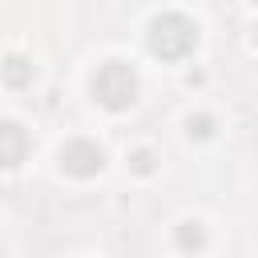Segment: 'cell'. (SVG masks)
Listing matches in <instances>:
<instances>
[{
  "label": "cell",
  "instance_id": "obj_1",
  "mask_svg": "<svg viewBox=\"0 0 258 258\" xmlns=\"http://www.w3.org/2000/svg\"><path fill=\"white\" fill-rule=\"evenodd\" d=\"M194 40H198V28L185 20V16H165V20H157L153 24V36H149V44H153V52H161V56H185L189 48H194Z\"/></svg>",
  "mask_w": 258,
  "mask_h": 258
},
{
  "label": "cell",
  "instance_id": "obj_2",
  "mask_svg": "<svg viewBox=\"0 0 258 258\" xmlns=\"http://www.w3.org/2000/svg\"><path fill=\"white\" fill-rule=\"evenodd\" d=\"M133 89H137V77H133V69L121 64V60H109V64L97 73V81H93V93H97L109 109L129 105V101H133Z\"/></svg>",
  "mask_w": 258,
  "mask_h": 258
},
{
  "label": "cell",
  "instance_id": "obj_3",
  "mask_svg": "<svg viewBox=\"0 0 258 258\" xmlns=\"http://www.w3.org/2000/svg\"><path fill=\"white\" fill-rule=\"evenodd\" d=\"M60 165L69 173H77V177H89V173L101 169V149L93 141H73V145L60 149Z\"/></svg>",
  "mask_w": 258,
  "mask_h": 258
},
{
  "label": "cell",
  "instance_id": "obj_4",
  "mask_svg": "<svg viewBox=\"0 0 258 258\" xmlns=\"http://www.w3.org/2000/svg\"><path fill=\"white\" fill-rule=\"evenodd\" d=\"M24 149H28L24 129H20V125H12V121H4V125H0V165H20Z\"/></svg>",
  "mask_w": 258,
  "mask_h": 258
},
{
  "label": "cell",
  "instance_id": "obj_5",
  "mask_svg": "<svg viewBox=\"0 0 258 258\" xmlns=\"http://www.w3.org/2000/svg\"><path fill=\"white\" fill-rule=\"evenodd\" d=\"M4 77H8V81H12V85H20V81H24V77H28V69H24V60H16V56H12V60H8V64H4Z\"/></svg>",
  "mask_w": 258,
  "mask_h": 258
},
{
  "label": "cell",
  "instance_id": "obj_6",
  "mask_svg": "<svg viewBox=\"0 0 258 258\" xmlns=\"http://www.w3.org/2000/svg\"><path fill=\"white\" fill-rule=\"evenodd\" d=\"M181 242H185V246H202V230H198V222H185V230H181Z\"/></svg>",
  "mask_w": 258,
  "mask_h": 258
}]
</instances>
